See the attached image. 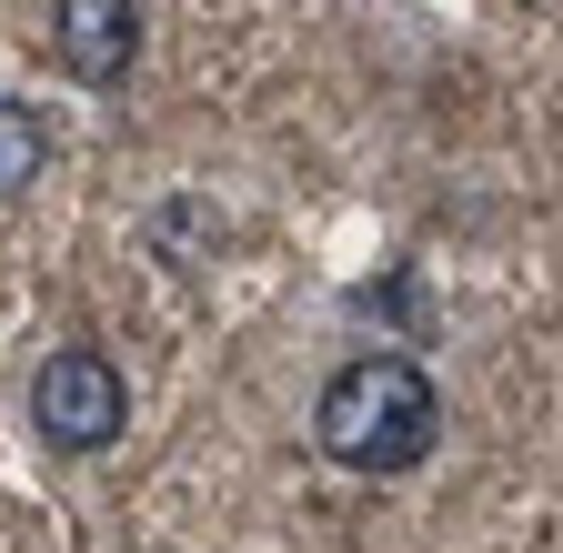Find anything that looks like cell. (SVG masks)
Masks as SVG:
<instances>
[{
  "mask_svg": "<svg viewBox=\"0 0 563 553\" xmlns=\"http://www.w3.org/2000/svg\"><path fill=\"white\" fill-rule=\"evenodd\" d=\"M312 433L352 473H412L443 443V392H433V373H422L412 353H363V363H342L322 383Z\"/></svg>",
  "mask_w": 563,
  "mask_h": 553,
  "instance_id": "1",
  "label": "cell"
},
{
  "mask_svg": "<svg viewBox=\"0 0 563 553\" xmlns=\"http://www.w3.org/2000/svg\"><path fill=\"white\" fill-rule=\"evenodd\" d=\"M121 423H131V392H121V373L101 353H51L31 373V433L51 453H101Z\"/></svg>",
  "mask_w": 563,
  "mask_h": 553,
  "instance_id": "2",
  "label": "cell"
},
{
  "mask_svg": "<svg viewBox=\"0 0 563 553\" xmlns=\"http://www.w3.org/2000/svg\"><path fill=\"white\" fill-rule=\"evenodd\" d=\"M131 51H141V11L131 0H51V60L70 81L111 91L131 71Z\"/></svg>",
  "mask_w": 563,
  "mask_h": 553,
  "instance_id": "3",
  "label": "cell"
},
{
  "mask_svg": "<svg viewBox=\"0 0 563 553\" xmlns=\"http://www.w3.org/2000/svg\"><path fill=\"white\" fill-rule=\"evenodd\" d=\"M41 172H51V131H41V111L0 101V201H11V191H31Z\"/></svg>",
  "mask_w": 563,
  "mask_h": 553,
  "instance_id": "4",
  "label": "cell"
}]
</instances>
